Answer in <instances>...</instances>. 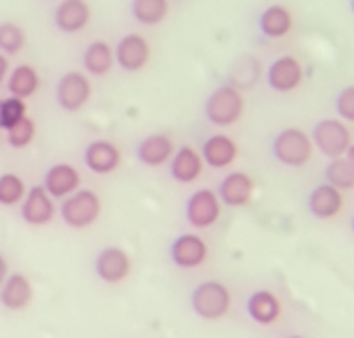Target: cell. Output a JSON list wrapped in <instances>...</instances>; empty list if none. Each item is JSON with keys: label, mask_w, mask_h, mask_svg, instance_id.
<instances>
[{"label": "cell", "mask_w": 354, "mask_h": 338, "mask_svg": "<svg viewBox=\"0 0 354 338\" xmlns=\"http://www.w3.org/2000/svg\"><path fill=\"white\" fill-rule=\"evenodd\" d=\"M245 109V100L241 95V91L232 84L218 86L216 91L209 93L204 102V116L211 125H218V128H227V125H234L241 118Z\"/></svg>", "instance_id": "cell-1"}, {"label": "cell", "mask_w": 354, "mask_h": 338, "mask_svg": "<svg viewBox=\"0 0 354 338\" xmlns=\"http://www.w3.org/2000/svg\"><path fill=\"white\" fill-rule=\"evenodd\" d=\"M102 214V202L95 190L79 188L61 202V218L72 229H86L95 225Z\"/></svg>", "instance_id": "cell-2"}, {"label": "cell", "mask_w": 354, "mask_h": 338, "mask_svg": "<svg viewBox=\"0 0 354 338\" xmlns=\"http://www.w3.org/2000/svg\"><path fill=\"white\" fill-rule=\"evenodd\" d=\"M192 313L202 320H220L230 313L232 294L220 281H204L199 283L190 294Z\"/></svg>", "instance_id": "cell-3"}, {"label": "cell", "mask_w": 354, "mask_h": 338, "mask_svg": "<svg viewBox=\"0 0 354 338\" xmlns=\"http://www.w3.org/2000/svg\"><path fill=\"white\" fill-rule=\"evenodd\" d=\"M271 151L276 160L287 167H304L313 156V139L299 128H285L273 139Z\"/></svg>", "instance_id": "cell-4"}, {"label": "cell", "mask_w": 354, "mask_h": 338, "mask_svg": "<svg viewBox=\"0 0 354 338\" xmlns=\"http://www.w3.org/2000/svg\"><path fill=\"white\" fill-rule=\"evenodd\" d=\"M91 79L79 70H70L56 82V104L68 114H75L91 100Z\"/></svg>", "instance_id": "cell-5"}, {"label": "cell", "mask_w": 354, "mask_h": 338, "mask_svg": "<svg viewBox=\"0 0 354 338\" xmlns=\"http://www.w3.org/2000/svg\"><path fill=\"white\" fill-rule=\"evenodd\" d=\"M313 147H317L322 151V156L326 158H343L347 153L352 144V135L350 130L345 128L343 121L338 118H324L319 121L315 128H313Z\"/></svg>", "instance_id": "cell-6"}, {"label": "cell", "mask_w": 354, "mask_h": 338, "mask_svg": "<svg viewBox=\"0 0 354 338\" xmlns=\"http://www.w3.org/2000/svg\"><path fill=\"white\" fill-rule=\"evenodd\" d=\"M113 61L123 72H139L151 61V44L139 32H128L113 46Z\"/></svg>", "instance_id": "cell-7"}, {"label": "cell", "mask_w": 354, "mask_h": 338, "mask_svg": "<svg viewBox=\"0 0 354 338\" xmlns=\"http://www.w3.org/2000/svg\"><path fill=\"white\" fill-rule=\"evenodd\" d=\"M93 271L102 283L106 285H118L130 276L132 271V260L123 248L118 246H106L95 255L93 262Z\"/></svg>", "instance_id": "cell-8"}, {"label": "cell", "mask_w": 354, "mask_h": 338, "mask_svg": "<svg viewBox=\"0 0 354 338\" xmlns=\"http://www.w3.org/2000/svg\"><path fill=\"white\" fill-rule=\"evenodd\" d=\"M206 257H209V246L202 236L192 232L178 234L169 243V260L178 269H197L206 262Z\"/></svg>", "instance_id": "cell-9"}, {"label": "cell", "mask_w": 354, "mask_h": 338, "mask_svg": "<svg viewBox=\"0 0 354 338\" xmlns=\"http://www.w3.org/2000/svg\"><path fill=\"white\" fill-rule=\"evenodd\" d=\"M218 218H220V200L213 190L199 188L188 197V202H185V220L192 227L197 229L211 227Z\"/></svg>", "instance_id": "cell-10"}, {"label": "cell", "mask_w": 354, "mask_h": 338, "mask_svg": "<svg viewBox=\"0 0 354 338\" xmlns=\"http://www.w3.org/2000/svg\"><path fill=\"white\" fill-rule=\"evenodd\" d=\"M42 188L49 192L51 200H65L72 192L82 188V174L75 165L70 162H56L44 171Z\"/></svg>", "instance_id": "cell-11"}, {"label": "cell", "mask_w": 354, "mask_h": 338, "mask_svg": "<svg viewBox=\"0 0 354 338\" xmlns=\"http://www.w3.org/2000/svg\"><path fill=\"white\" fill-rule=\"evenodd\" d=\"M121 149L113 142H109V139H93L88 147L84 149V165L93 174H111V171L121 167Z\"/></svg>", "instance_id": "cell-12"}, {"label": "cell", "mask_w": 354, "mask_h": 338, "mask_svg": "<svg viewBox=\"0 0 354 338\" xmlns=\"http://www.w3.org/2000/svg\"><path fill=\"white\" fill-rule=\"evenodd\" d=\"M53 216H56V200H51L42 185L28 188L21 202L24 223L32 225V227H42V225H49L53 220Z\"/></svg>", "instance_id": "cell-13"}, {"label": "cell", "mask_w": 354, "mask_h": 338, "mask_svg": "<svg viewBox=\"0 0 354 338\" xmlns=\"http://www.w3.org/2000/svg\"><path fill=\"white\" fill-rule=\"evenodd\" d=\"M91 21V8L86 0H61L53 10V26L65 35L82 32Z\"/></svg>", "instance_id": "cell-14"}, {"label": "cell", "mask_w": 354, "mask_h": 338, "mask_svg": "<svg viewBox=\"0 0 354 338\" xmlns=\"http://www.w3.org/2000/svg\"><path fill=\"white\" fill-rule=\"evenodd\" d=\"M301 79H304V68L294 56H280L266 70V84L276 93L294 91L301 84Z\"/></svg>", "instance_id": "cell-15"}, {"label": "cell", "mask_w": 354, "mask_h": 338, "mask_svg": "<svg viewBox=\"0 0 354 338\" xmlns=\"http://www.w3.org/2000/svg\"><path fill=\"white\" fill-rule=\"evenodd\" d=\"M252 190H255V183H252V178L245 174V171H230V174L220 181V188L216 195H218L220 204L239 209V207L250 204Z\"/></svg>", "instance_id": "cell-16"}, {"label": "cell", "mask_w": 354, "mask_h": 338, "mask_svg": "<svg viewBox=\"0 0 354 338\" xmlns=\"http://www.w3.org/2000/svg\"><path fill=\"white\" fill-rule=\"evenodd\" d=\"M137 160L144 167H162L171 160L174 156V142L165 132H153V135L144 137L135 149Z\"/></svg>", "instance_id": "cell-17"}, {"label": "cell", "mask_w": 354, "mask_h": 338, "mask_svg": "<svg viewBox=\"0 0 354 338\" xmlns=\"http://www.w3.org/2000/svg\"><path fill=\"white\" fill-rule=\"evenodd\" d=\"M202 169H204V160L192 147H178L174 151V156L169 160V176L176 183L197 181Z\"/></svg>", "instance_id": "cell-18"}, {"label": "cell", "mask_w": 354, "mask_h": 338, "mask_svg": "<svg viewBox=\"0 0 354 338\" xmlns=\"http://www.w3.org/2000/svg\"><path fill=\"white\" fill-rule=\"evenodd\" d=\"M202 160L204 165H211L213 169H223L232 165L239 156V147L232 137L227 135H211L202 144Z\"/></svg>", "instance_id": "cell-19"}, {"label": "cell", "mask_w": 354, "mask_h": 338, "mask_svg": "<svg viewBox=\"0 0 354 338\" xmlns=\"http://www.w3.org/2000/svg\"><path fill=\"white\" fill-rule=\"evenodd\" d=\"M32 301V285L24 274H10L0 288V303L8 310H24Z\"/></svg>", "instance_id": "cell-20"}, {"label": "cell", "mask_w": 354, "mask_h": 338, "mask_svg": "<svg viewBox=\"0 0 354 338\" xmlns=\"http://www.w3.org/2000/svg\"><path fill=\"white\" fill-rule=\"evenodd\" d=\"M308 209L315 218H333L343 209V192L336 190L329 183H319L317 188H313V192L308 195Z\"/></svg>", "instance_id": "cell-21"}, {"label": "cell", "mask_w": 354, "mask_h": 338, "mask_svg": "<svg viewBox=\"0 0 354 338\" xmlns=\"http://www.w3.org/2000/svg\"><path fill=\"white\" fill-rule=\"evenodd\" d=\"M245 310H248L252 322L262 324V327H269V324H273L280 317V301L269 290H257V292H252L248 297Z\"/></svg>", "instance_id": "cell-22"}, {"label": "cell", "mask_w": 354, "mask_h": 338, "mask_svg": "<svg viewBox=\"0 0 354 338\" xmlns=\"http://www.w3.org/2000/svg\"><path fill=\"white\" fill-rule=\"evenodd\" d=\"M84 70L93 77H106L113 68V46L104 39H95L84 49L82 56Z\"/></svg>", "instance_id": "cell-23"}, {"label": "cell", "mask_w": 354, "mask_h": 338, "mask_svg": "<svg viewBox=\"0 0 354 338\" xmlns=\"http://www.w3.org/2000/svg\"><path fill=\"white\" fill-rule=\"evenodd\" d=\"M8 91L12 97H21V100L32 97L39 91L37 70L28 63L17 65V68L10 70V75H8Z\"/></svg>", "instance_id": "cell-24"}, {"label": "cell", "mask_w": 354, "mask_h": 338, "mask_svg": "<svg viewBox=\"0 0 354 338\" xmlns=\"http://www.w3.org/2000/svg\"><path fill=\"white\" fill-rule=\"evenodd\" d=\"M257 26H259V30H262V35L271 39H280L292 28V15L283 5H269V8L259 15Z\"/></svg>", "instance_id": "cell-25"}, {"label": "cell", "mask_w": 354, "mask_h": 338, "mask_svg": "<svg viewBox=\"0 0 354 338\" xmlns=\"http://www.w3.org/2000/svg\"><path fill=\"white\" fill-rule=\"evenodd\" d=\"M130 15L142 26H158L169 15V0H130Z\"/></svg>", "instance_id": "cell-26"}, {"label": "cell", "mask_w": 354, "mask_h": 338, "mask_svg": "<svg viewBox=\"0 0 354 338\" xmlns=\"http://www.w3.org/2000/svg\"><path fill=\"white\" fill-rule=\"evenodd\" d=\"M26 183L24 178L15 171H5L0 174V207H17L26 197Z\"/></svg>", "instance_id": "cell-27"}, {"label": "cell", "mask_w": 354, "mask_h": 338, "mask_svg": "<svg viewBox=\"0 0 354 338\" xmlns=\"http://www.w3.org/2000/svg\"><path fill=\"white\" fill-rule=\"evenodd\" d=\"M324 176H326V183L333 185V188L340 192L354 188V167L345 158H333V160L326 165Z\"/></svg>", "instance_id": "cell-28"}, {"label": "cell", "mask_w": 354, "mask_h": 338, "mask_svg": "<svg viewBox=\"0 0 354 338\" xmlns=\"http://www.w3.org/2000/svg\"><path fill=\"white\" fill-rule=\"evenodd\" d=\"M26 46V30L15 21L0 24V54L15 56Z\"/></svg>", "instance_id": "cell-29"}, {"label": "cell", "mask_w": 354, "mask_h": 338, "mask_svg": "<svg viewBox=\"0 0 354 338\" xmlns=\"http://www.w3.org/2000/svg\"><path fill=\"white\" fill-rule=\"evenodd\" d=\"M26 100L21 97H3V104H0V125L3 130H10L12 125H17L19 121H24L26 116Z\"/></svg>", "instance_id": "cell-30"}, {"label": "cell", "mask_w": 354, "mask_h": 338, "mask_svg": "<svg viewBox=\"0 0 354 338\" xmlns=\"http://www.w3.org/2000/svg\"><path fill=\"white\" fill-rule=\"evenodd\" d=\"M35 121L30 116H26L24 121H19L8 130V144L12 149H26L35 139Z\"/></svg>", "instance_id": "cell-31"}, {"label": "cell", "mask_w": 354, "mask_h": 338, "mask_svg": "<svg viewBox=\"0 0 354 338\" xmlns=\"http://www.w3.org/2000/svg\"><path fill=\"white\" fill-rule=\"evenodd\" d=\"M336 111L340 118L354 123V86H347L336 95Z\"/></svg>", "instance_id": "cell-32"}, {"label": "cell", "mask_w": 354, "mask_h": 338, "mask_svg": "<svg viewBox=\"0 0 354 338\" xmlns=\"http://www.w3.org/2000/svg\"><path fill=\"white\" fill-rule=\"evenodd\" d=\"M10 276V264H8V257L0 253V288H3V283L8 281Z\"/></svg>", "instance_id": "cell-33"}, {"label": "cell", "mask_w": 354, "mask_h": 338, "mask_svg": "<svg viewBox=\"0 0 354 338\" xmlns=\"http://www.w3.org/2000/svg\"><path fill=\"white\" fill-rule=\"evenodd\" d=\"M8 75H10V63H8V56L5 54H0V84L8 79Z\"/></svg>", "instance_id": "cell-34"}, {"label": "cell", "mask_w": 354, "mask_h": 338, "mask_svg": "<svg viewBox=\"0 0 354 338\" xmlns=\"http://www.w3.org/2000/svg\"><path fill=\"white\" fill-rule=\"evenodd\" d=\"M345 160L352 165L354 167V144H350V149H347V153H345Z\"/></svg>", "instance_id": "cell-35"}, {"label": "cell", "mask_w": 354, "mask_h": 338, "mask_svg": "<svg viewBox=\"0 0 354 338\" xmlns=\"http://www.w3.org/2000/svg\"><path fill=\"white\" fill-rule=\"evenodd\" d=\"M350 8H352V12H354V0H350Z\"/></svg>", "instance_id": "cell-36"}, {"label": "cell", "mask_w": 354, "mask_h": 338, "mask_svg": "<svg viewBox=\"0 0 354 338\" xmlns=\"http://www.w3.org/2000/svg\"><path fill=\"white\" fill-rule=\"evenodd\" d=\"M287 338H304V336H287Z\"/></svg>", "instance_id": "cell-37"}, {"label": "cell", "mask_w": 354, "mask_h": 338, "mask_svg": "<svg viewBox=\"0 0 354 338\" xmlns=\"http://www.w3.org/2000/svg\"><path fill=\"white\" fill-rule=\"evenodd\" d=\"M352 232H354V216H352Z\"/></svg>", "instance_id": "cell-38"}, {"label": "cell", "mask_w": 354, "mask_h": 338, "mask_svg": "<svg viewBox=\"0 0 354 338\" xmlns=\"http://www.w3.org/2000/svg\"><path fill=\"white\" fill-rule=\"evenodd\" d=\"M0 104H3V97H0ZM0 130H3V125H0Z\"/></svg>", "instance_id": "cell-39"}]
</instances>
